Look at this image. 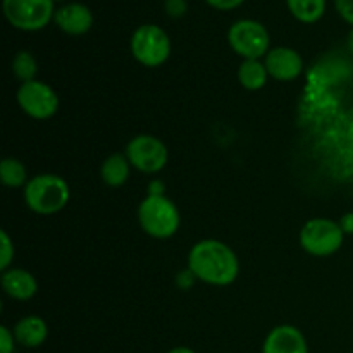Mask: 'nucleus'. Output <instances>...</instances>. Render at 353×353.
I'll list each match as a JSON object with an SVG mask.
<instances>
[{
	"label": "nucleus",
	"mask_w": 353,
	"mask_h": 353,
	"mask_svg": "<svg viewBox=\"0 0 353 353\" xmlns=\"http://www.w3.org/2000/svg\"><path fill=\"white\" fill-rule=\"evenodd\" d=\"M300 247L312 257H330L336 254L345 240V233L336 221L316 217L300 230Z\"/></svg>",
	"instance_id": "obj_7"
},
{
	"label": "nucleus",
	"mask_w": 353,
	"mask_h": 353,
	"mask_svg": "<svg viewBox=\"0 0 353 353\" xmlns=\"http://www.w3.org/2000/svg\"><path fill=\"white\" fill-rule=\"evenodd\" d=\"M228 43L231 50L243 61L264 59L271 50V37L261 21L240 19L234 21L228 30Z\"/></svg>",
	"instance_id": "obj_5"
},
{
	"label": "nucleus",
	"mask_w": 353,
	"mask_h": 353,
	"mask_svg": "<svg viewBox=\"0 0 353 353\" xmlns=\"http://www.w3.org/2000/svg\"><path fill=\"white\" fill-rule=\"evenodd\" d=\"M262 353H309L302 331L290 324L276 326L265 336Z\"/></svg>",
	"instance_id": "obj_12"
},
{
	"label": "nucleus",
	"mask_w": 353,
	"mask_h": 353,
	"mask_svg": "<svg viewBox=\"0 0 353 353\" xmlns=\"http://www.w3.org/2000/svg\"><path fill=\"white\" fill-rule=\"evenodd\" d=\"M140 228L155 240H168L178 233L181 216L176 203L165 195H148L138 205Z\"/></svg>",
	"instance_id": "obj_3"
},
{
	"label": "nucleus",
	"mask_w": 353,
	"mask_h": 353,
	"mask_svg": "<svg viewBox=\"0 0 353 353\" xmlns=\"http://www.w3.org/2000/svg\"><path fill=\"white\" fill-rule=\"evenodd\" d=\"M62 2H65V0H54V3H62Z\"/></svg>",
	"instance_id": "obj_28"
},
{
	"label": "nucleus",
	"mask_w": 353,
	"mask_h": 353,
	"mask_svg": "<svg viewBox=\"0 0 353 353\" xmlns=\"http://www.w3.org/2000/svg\"><path fill=\"white\" fill-rule=\"evenodd\" d=\"M347 47L348 50H350V54L353 55V28L350 31H348V37H347Z\"/></svg>",
	"instance_id": "obj_27"
},
{
	"label": "nucleus",
	"mask_w": 353,
	"mask_h": 353,
	"mask_svg": "<svg viewBox=\"0 0 353 353\" xmlns=\"http://www.w3.org/2000/svg\"><path fill=\"white\" fill-rule=\"evenodd\" d=\"M338 16L353 28V0H333Z\"/></svg>",
	"instance_id": "obj_23"
},
{
	"label": "nucleus",
	"mask_w": 353,
	"mask_h": 353,
	"mask_svg": "<svg viewBox=\"0 0 353 353\" xmlns=\"http://www.w3.org/2000/svg\"><path fill=\"white\" fill-rule=\"evenodd\" d=\"M168 353H196V352H193L192 348H188V347H176V348H172V350H169Z\"/></svg>",
	"instance_id": "obj_26"
},
{
	"label": "nucleus",
	"mask_w": 353,
	"mask_h": 353,
	"mask_svg": "<svg viewBox=\"0 0 353 353\" xmlns=\"http://www.w3.org/2000/svg\"><path fill=\"white\" fill-rule=\"evenodd\" d=\"M124 154H126L131 168L138 169L145 174L161 172L169 161L168 147L161 138L154 137V134H138V137L131 138Z\"/></svg>",
	"instance_id": "obj_8"
},
{
	"label": "nucleus",
	"mask_w": 353,
	"mask_h": 353,
	"mask_svg": "<svg viewBox=\"0 0 353 353\" xmlns=\"http://www.w3.org/2000/svg\"><path fill=\"white\" fill-rule=\"evenodd\" d=\"M286 7L299 23L314 24L326 14L327 0H286Z\"/></svg>",
	"instance_id": "obj_17"
},
{
	"label": "nucleus",
	"mask_w": 353,
	"mask_h": 353,
	"mask_svg": "<svg viewBox=\"0 0 353 353\" xmlns=\"http://www.w3.org/2000/svg\"><path fill=\"white\" fill-rule=\"evenodd\" d=\"M131 164L126 154H112L102 162L100 178L110 188H119L130 179Z\"/></svg>",
	"instance_id": "obj_15"
},
{
	"label": "nucleus",
	"mask_w": 353,
	"mask_h": 353,
	"mask_svg": "<svg viewBox=\"0 0 353 353\" xmlns=\"http://www.w3.org/2000/svg\"><path fill=\"white\" fill-rule=\"evenodd\" d=\"M131 55L145 68H161L171 55V38L159 24H141L130 40Z\"/></svg>",
	"instance_id": "obj_4"
},
{
	"label": "nucleus",
	"mask_w": 353,
	"mask_h": 353,
	"mask_svg": "<svg viewBox=\"0 0 353 353\" xmlns=\"http://www.w3.org/2000/svg\"><path fill=\"white\" fill-rule=\"evenodd\" d=\"M16 338H14L12 330L7 326L0 327V353H14L16 348Z\"/></svg>",
	"instance_id": "obj_22"
},
{
	"label": "nucleus",
	"mask_w": 353,
	"mask_h": 353,
	"mask_svg": "<svg viewBox=\"0 0 353 353\" xmlns=\"http://www.w3.org/2000/svg\"><path fill=\"white\" fill-rule=\"evenodd\" d=\"M188 272L210 286H228L240 274V261L223 241L202 240L190 250Z\"/></svg>",
	"instance_id": "obj_1"
},
{
	"label": "nucleus",
	"mask_w": 353,
	"mask_h": 353,
	"mask_svg": "<svg viewBox=\"0 0 353 353\" xmlns=\"http://www.w3.org/2000/svg\"><path fill=\"white\" fill-rule=\"evenodd\" d=\"M12 72L17 79L23 83H30L37 79L38 62L34 55L28 50H21L12 59Z\"/></svg>",
	"instance_id": "obj_19"
},
{
	"label": "nucleus",
	"mask_w": 353,
	"mask_h": 353,
	"mask_svg": "<svg viewBox=\"0 0 353 353\" xmlns=\"http://www.w3.org/2000/svg\"><path fill=\"white\" fill-rule=\"evenodd\" d=\"M17 345L24 348H38L48 336V327L41 317L26 316L16 323L12 330Z\"/></svg>",
	"instance_id": "obj_14"
},
{
	"label": "nucleus",
	"mask_w": 353,
	"mask_h": 353,
	"mask_svg": "<svg viewBox=\"0 0 353 353\" xmlns=\"http://www.w3.org/2000/svg\"><path fill=\"white\" fill-rule=\"evenodd\" d=\"M338 224H340V228L343 230L345 236H347V234H353V212L343 214L341 219L338 221Z\"/></svg>",
	"instance_id": "obj_25"
},
{
	"label": "nucleus",
	"mask_w": 353,
	"mask_h": 353,
	"mask_svg": "<svg viewBox=\"0 0 353 353\" xmlns=\"http://www.w3.org/2000/svg\"><path fill=\"white\" fill-rule=\"evenodd\" d=\"M268 78L269 72L262 59H248L241 62L238 68V81L245 90H250V92L264 88Z\"/></svg>",
	"instance_id": "obj_16"
},
{
	"label": "nucleus",
	"mask_w": 353,
	"mask_h": 353,
	"mask_svg": "<svg viewBox=\"0 0 353 353\" xmlns=\"http://www.w3.org/2000/svg\"><path fill=\"white\" fill-rule=\"evenodd\" d=\"M0 179L7 188H21L28 185V171L21 161L14 157L3 159L0 164Z\"/></svg>",
	"instance_id": "obj_18"
},
{
	"label": "nucleus",
	"mask_w": 353,
	"mask_h": 353,
	"mask_svg": "<svg viewBox=\"0 0 353 353\" xmlns=\"http://www.w3.org/2000/svg\"><path fill=\"white\" fill-rule=\"evenodd\" d=\"M24 202L28 209L40 216H54L61 212L71 199L68 181L57 174H38L30 178L24 186Z\"/></svg>",
	"instance_id": "obj_2"
},
{
	"label": "nucleus",
	"mask_w": 353,
	"mask_h": 353,
	"mask_svg": "<svg viewBox=\"0 0 353 353\" xmlns=\"http://www.w3.org/2000/svg\"><path fill=\"white\" fill-rule=\"evenodd\" d=\"M265 69L269 78L276 81H295L303 72V59L295 48L292 47H274L264 57Z\"/></svg>",
	"instance_id": "obj_10"
},
{
	"label": "nucleus",
	"mask_w": 353,
	"mask_h": 353,
	"mask_svg": "<svg viewBox=\"0 0 353 353\" xmlns=\"http://www.w3.org/2000/svg\"><path fill=\"white\" fill-rule=\"evenodd\" d=\"M17 103L26 116L45 121L59 110V95L50 85L43 81L23 83L17 90Z\"/></svg>",
	"instance_id": "obj_9"
},
{
	"label": "nucleus",
	"mask_w": 353,
	"mask_h": 353,
	"mask_svg": "<svg viewBox=\"0 0 353 353\" xmlns=\"http://www.w3.org/2000/svg\"><path fill=\"white\" fill-rule=\"evenodd\" d=\"M14 254H16V250H14V243L10 240L9 233L7 231H0V269H2V272L10 269V264L14 261Z\"/></svg>",
	"instance_id": "obj_20"
},
{
	"label": "nucleus",
	"mask_w": 353,
	"mask_h": 353,
	"mask_svg": "<svg viewBox=\"0 0 353 353\" xmlns=\"http://www.w3.org/2000/svg\"><path fill=\"white\" fill-rule=\"evenodd\" d=\"M7 23L21 31H40L54 21V0H2Z\"/></svg>",
	"instance_id": "obj_6"
},
{
	"label": "nucleus",
	"mask_w": 353,
	"mask_h": 353,
	"mask_svg": "<svg viewBox=\"0 0 353 353\" xmlns=\"http://www.w3.org/2000/svg\"><path fill=\"white\" fill-rule=\"evenodd\" d=\"M203 2L212 7V9L228 12V10H234L240 6H243L245 0H203Z\"/></svg>",
	"instance_id": "obj_24"
},
{
	"label": "nucleus",
	"mask_w": 353,
	"mask_h": 353,
	"mask_svg": "<svg viewBox=\"0 0 353 353\" xmlns=\"http://www.w3.org/2000/svg\"><path fill=\"white\" fill-rule=\"evenodd\" d=\"M92 9L81 2H68L57 7L54 16V23L62 33L69 37H83L93 26Z\"/></svg>",
	"instance_id": "obj_11"
},
{
	"label": "nucleus",
	"mask_w": 353,
	"mask_h": 353,
	"mask_svg": "<svg viewBox=\"0 0 353 353\" xmlns=\"http://www.w3.org/2000/svg\"><path fill=\"white\" fill-rule=\"evenodd\" d=\"M3 293L17 302H28L38 292V281L30 271L21 268H10L2 272L0 278Z\"/></svg>",
	"instance_id": "obj_13"
},
{
	"label": "nucleus",
	"mask_w": 353,
	"mask_h": 353,
	"mask_svg": "<svg viewBox=\"0 0 353 353\" xmlns=\"http://www.w3.org/2000/svg\"><path fill=\"white\" fill-rule=\"evenodd\" d=\"M164 12L171 19H181L188 12V0H164Z\"/></svg>",
	"instance_id": "obj_21"
}]
</instances>
